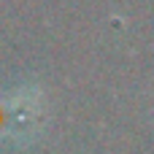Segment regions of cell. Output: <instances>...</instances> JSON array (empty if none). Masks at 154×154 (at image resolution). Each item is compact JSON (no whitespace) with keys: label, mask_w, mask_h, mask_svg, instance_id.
Here are the masks:
<instances>
[{"label":"cell","mask_w":154,"mask_h":154,"mask_svg":"<svg viewBox=\"0 0 154 154\" xmlns=\"http://www.w3.org/2000/svg\"><path fill=\"white\" fill-rule=\"evenodd\" d=\"M46 116L43 92L35 87L0 95V146H24L30 143Z\"/></svg>","instance_id":"obj_1"}]
</instances>
